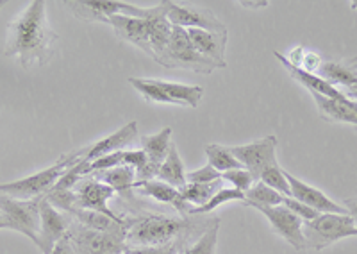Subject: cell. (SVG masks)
<instances>
[{
	"label": "cell",
	"instance_id": "1",
	"mask_svg": "<svg viewBox=\"0 0 357 254\" xmlns=\"http://www.w3.org/2000/svg\"><path fill=\"white\" fill-rule=\"evenodd\" d=\"M57 38L59 36L47 18V2L33 0L24 13L9 24L4 54L25 70L43 66L56 54Z\"/></svg>",
	"mask_w": 357,
	"mask_h": 254
},
{
	"label": "cell",
	"instance_id": "2",
	"mask_svg": "<svg viewBox=\"0 0 357 254\" xmlns=\"http://www.w3.org/2000/svg\"><path fill=\"white\" fill-rule=\"evenodd\" d=\"M195 222L190 218H172L165 215H142L129 222L127 247H154L175 242L181 238H190L195 233Z\"/></svg>",
	"mask_w": 357,
	"mask_h": 254
},
{
	"label": "cell",
	"instance_id": "3",
	"mask_svg": "<svg viewBox=\"0 0 357 254\" xmlns=\"http://www.w3.org/2000/svg\"><path fill=\"white\" fill-rule=\"evenodd\" d=\"M81 160L77 151L66 152L63 154L52 167L45 168L41 172L27 176L24 179L11 181V183H2L0 185V195H8L11 199H20V201H31L38 197H47L50 190L57 185V181L61 179L63 174L68 170L72 165Z\"/></svg>",
	"mask_w": 357,
	"mask_h": 254
},
{
	"label": "cell",
	"instance_id": "4",
	"mask_svg": "<svg viewBox=\"0 0 357 254\" xmlns=\"http://www.w3.org/2000/svg\"><path fill=\"white\" fill-rule=\"evenodd\" d=\"M357 237V224L350 215L320 214L304 222L305 249L324 251L343 238Z\"/></svg>",
	"mask_w": 357,
	"mask_h": 254
},
{
	"label": "cell",
	"instance_id": "5",
	"mask_svg": "<svg viewBox=\"0 0 357 254\" xmlns=\"http://www.w3.org/2000/svg\"><path fill=\"white\" fill-rule=\"evenodd\" d=\"M77 254H123L127 251V231L89 230L72 218L66 233Z\"/></svg>",
	"mask_w": 357,
	"mask_h": 254
},
{
	"label": "cell",
	"instance_id": "6",
	"mask_svg": "<svg viewBox=\"0 0 357 254\" xmlns=\"http://www.w3.org/2000/svg\"><path fill=\"white\" fill-rule=\"evenodd\" d=\"M159 65H162L165 68L193 70L197 74L204 75H209L213 70H216L215 63L204 58L202 54L193 47L186 29L175 27V25L172 29L170 41H168V47L162 54Z\"/></svg>",
	"mask_w": 357,
	"mask_h": 254
},
{
	"label": "cell",
	"instance_id": "7",
	"mask_svg": "<svg viewBox=\"0 0 357 254\" xmlns=\"http://www.w3.org/2000/svg\"><path fill=\"white\" fill-rule=\"evenodd\" d=\"M43 197L31 199V201H20L11 199L8 195H0V211L9 224V230L25 234L34 244L38 242L40 234V202Z\"/></svg>",
	"mask_w": 357,
	"mask_h": 254
},
{
	"label": "cell",
	"instance_id": "8",
	"mask_svg": "<svg viewBox=\"0 0 357 254\" xmlns=\"http://www.w3.org/2000/svg\"><path fill=\"white\" fill-rule=\"evenodd\" d=\"M70 11L77 18L86 22H102L107 24L111 17L123 15V17L146 18L149 9L138 8V6L127 4V2H116V0H75L66 2Z\"/></svg>",
	"mask_w": 357,
	"mask_h": 254
},
{
	"label": "cell",
	"instance_id": "9",
	"mask_svg": "<svg viewBox=\"0 0 357 254\" xmlns=\"http://www.w3.org/2000/svg\"><path fill=\"white\" fill-rule=\"evenodd\" d=\"M167 18L170 20L172 25L181 27V29H204L211 31V33H227V27L216 17L215 13L209 9L191 8V6L175 4L172 0H165L161 2Z\"/></svg>",
	"mask_w": 357,
	"mask_h": 254
},
{
	"label": "cell",
	"instance_id": "10",
	"mask_svg": "<svg viewBox=\"0 0 357 254\" xmlns=\"http://www.w3.org/2000/svg\"><path fill=\"white\" fill-rule=\"evenodd\" d=\"M73 193H75V206L77 208L97 211V214L106 215V217L113 218L116 222L127 221L126 217L114 214L113 209L107 206V201L113 199L116 195V192L109 185H106V183H102V181L95 179L91 176H86L75 185Z\"/></svg>",
	"mask_w": 357,
	"mask_h": 254
},
{
	"label": "cell",
	"instance_id": "11",
	"mask_svg": "<svg viewBox=\"0 0 357 254\" xmlns=\"http://www.w3.org/2000/svg\"><path fill=\"white\" fill-rule=\"evenodd\" d=\"M234 158L259 181L261 174L270 167H279L277 161V138L273 135L245 145L229 147Z\"/></svg>",
	"mask_w": 357,
	"mask_h": 254
},
{
	"label": "cell",
	"instance_id": "12",
	"mask_svg": "<svg viewBox=\"0 0 357 254\" xmlns=\"http://www.w3.org/2000/svg\"><path fill=\"white\" fill-rule=\"evenodd\" d=\"M254 209L261 211L264 217L268 218L272 230L279 234L280 238H284L289 246L295 247L296 251L305 249L304 240V221L301 217H296L291 209L286 208L284 204L280 206H252Z\"/></svg>",
	"mask_w": 357,
	"mask_h": 254
},
{
	"label": "cell",
	"instance_id": "13",
	"mask_svg": "<svg viewBox=\"0 0 357 254\" xmlns=\"http://www.w3.org/2000/svg\"><path fill=\"white\" fill-rule=\"evenodd\" d=\"M40 222L36 247L43 254H50L54 246L68 233L72 217L68 214H61L56 206L47 201V197H43L40 202Z\"/></svg>",
	"mask_w": 357,
	"mask_h": 254
},
{
	"label": "cell",
	"instance_id": "14",
	"mask_svg": "<svg viewBox=\"0 0 357 254\" xmlns=\"http://www.w3.org/2000/svg\"><path fill=\"white\" fill-rule=\"evenodd\" d=\"M286 179H288L289 190H291V197L301 201L302 204L309 206L311 209L318 211V214H340V215H349L345 206L337 204L333 199L325 195L321 190L314 188V186L307 185L304 181H301L298 177H295L293 174L286 172Z\"/></svg>",
	"mask_w": 357,
	"mask_h": 254
},
{
	"label": "cell",
	"instance_id": "15",
	"mask_svg": "<svg viewBox=\"0 0 357 254\" xmlns=\"http://www.w3.org/2000/svg\"><path fill=\"white\" fill-rule=\"evenodd\" d=\"M136 138H138V126H136V122H129L126 124L122 129L114 131L113 135L98 140V142L88 145V147L79 149V156H81V160H84L86 163H91V161L98 160V158L102 156L123 151V149H126L127 145L132 144Z\"/></svg>",
	"mask_w": 357,
	"mask_h": 254
},
{
	"label": "cell",
	"instance_id": "16",
	"mask_svg": "<svg viewBox=\"0 0 357 254\" xmlns=\"http://www.w3.org/2000/svg\"><path fill=\"white\" fill-rule=\"evenodd\" d=\"M107 24L113 27L118 40L127 41L130 45L138 47L143 52L149 54L151 58H154L151 40H149V25H146V18H134L116 15V17H111L109 20H107Z\"/></svg>",
	"mask_w": 357,
	"mask_h": 254
},
{
	"label": "cell",
	"instance_id": "17",
	"mask_svg": "<svg viewBox=\"0 0 357 254\" xmlns=\"http://www.w3.org/2000/svg\"><path fill=\"white\" fill-rule=\"evenodd\" d=\"M191 43L204 58L215 63L216 68H225V49H227L229 33H211L204 29H188Z\"/></svg>",
	"mask_w": 357,
	"mask_h": 254
},
{
	"label": "cell",
	"instance_id": "18",
	"mask_svg": "<svg viewBox=\"0 0 357 254\" xmlns=\"http://www.w3.org/2000/svg\"><path fill=\"white\" fill-rule=\"evenodd\" d=\"M273 56H275V58L282 63V66L288 70L289 75H291L295 81L301 82L302 87L307 88L311 94H318V95H321V97H327V98H336V100H347V98H349L345 94H343V91L337 90V87H333L331 82H327L325 79H321L320 75L311 74V72H305V70L301 68V66H295L293 63H289L288 58H286V56H282V54L273 52Z\"/></svg>",
	"mask_w": 357,
	"mask_h": 254
},
{
	"label": "cell",
	"instance_id": "19",
	"mask_svg": "<svg viewBox=\"0 0 357 254\" xmlns=\"http://www.w3.org/2000/svg\"><path fill=\"white\" fill-rule=\"evenodd\" d=\"M146 25H149V40H151L152 52H154V58L152 59L159 63L165 50H167L168 41H170L172 36V29H174V25L167 18V13H165L162 4L149 9Z\"/></svg>",
	"mask_w": 357,
	"mask_h": 254
},
{
	"label": "cell",
	"instance_id": "20",
	"mask_svg": "<svg viewBox=\"0 0 357 254\" xmlns=\"http://www.w3.org/2000/svg\"><path fill=\"white\" fill-rule=\"evenodd\" d=\"M317 103L320 117L327 122L350 124L357 127V103L347 98V100H336V98L321 97L318 94H311Z\"/></svg>",
	"mask_w": 357,
	"mask_h": 254
},
{
	"label": "cell",
	"instance_id": "21",
	"mask_svg": "<svg viewBox=\"0 0 357 254\" xmlns=\"http://www.w3.org/2000/svg\"><path fill=\"white\" fill-rule=\"evenodd\" d=\"M134 190L142 193V195L152 197V199H155L158 202H165V204L175 206L178 214L183 215V217H186L188 215L190 204L181 199V192H178L177 188H174V186L162 183V181H158V179L136 181V183H134Z\"/></svg>",
	"mask_w": 357,
	"mask_h": 254
},
{
	"label": "cell",
	"instance_id": "22",
	"mask_svg": "<svg viewBox=\"0 0 357 254\" xmlns=\"http://www.w3.org/2000/svg\"><path fill=\"white\" fill-rule=\"evenodd\" d=\"M89 176L102 181V183H106V185H109L114 192L123 195L126 199H130V197H132L134 183H136V170H134L132 167H126V165H123V167H114L109 168V170L93 172L89 174Z\"/></svg>",
	"mask_w": 357,
	"mask_h": 254
},
{
	"label": "cell",
	"instance_id": "23",
	"mask_svg": "<svg viewBox=\"0 0 357 254\" xmlns=\"http://www.w3.org/2000/svg\"><path fill=\"white\" fill-rule=\"evenodd\" d=\"M139 144H142V151L145 152L149 161H151L152 167H155L159 170L161 163L167 160L168 151H170L172 142V127H165L158 135H145L139 138Z\"/></svg>",
	"mask_w": 357,
	"mask_h": 254
},
{
	"label": "cell",
	"instance_id": "24",
	"mask_svg": "<svg viewBox=\"0 0 357 254\" xmlns=\"http://www.w3.org/2000/svg\"><path fill=\"white\" fill-rule=\"evenodd\" d=\"M155 179L162 181V183H167V185L174 186V188H177V190L184 188V186L188 185L184 163H183V160H181V156H178L175 144L170 145V151H168L167 160L162 161L161 167H159Z\"/></svg>",
	"mask_w": 357,
	"mask_h": 254
},
{
	"label": "cell",
	"instance_id": "25",
	"mask_svg": "<svg viewBox=\"0 0 357 254\" xmlns=\"http://www.w3.org/2000/svg\"><path fill=\"white\" fill-rule=\"evenodd\" d=\"M155 82H158L159 88H161L177 106L197 107L200 104V100H202V87H197V84H193V87H190V84H178V82L162 81V79H155Z\"/></svg>",
	"mask_w": 357,
	"mask_h": 254
},
{
	"label": "cell",
	"instance_id": "26",
	"mask_svg": "<svg viewBox=\"0 0 357 254\" xmlns=\"http://www.w3.org/2000/svg\"><path fill=\"white\" fill-rule=\"evenodd\" d=\"M318 72H320V77L325 79L327 82H331L333 87L340 84V87H345L347 90H349V88L357 84V72L350 70L349 66L343 65V63H321Z\"/></svg>",
	"mask_w": 357,
	"mask_h": 254
},
{
	"label": "cell",
	"instance_id": "27",
	"mask_svg": "<svg viewBox=\"0 0 357 254\" xmlns=\"http://www.w3.org/2000/svg\"><path fill=\"white\" fill-rule=\"evenodd\" d=\"M245 199H247V195H245L243 192H240V190L220 188L218 192H216L204 206H190L188 215H190V217H195V215H207V214H211L213 209L220 208L222 204H227V202H232V201L245 202Z\"/></svg>",
	"mask_w": 357,
	"mask_h": 254
},
{
	"label": "cell",
	"instance_id": "28",
	"mask_svg": "<svg viewBox=\"0 0 357 254\" xmlns=\"http://www.w3.org/2000/svg\"><path fill=\"white\" fill-rule=\"evenodd\" d=\"M220 188H223V179L215 181V183H207V185L188 183L178 192H181V199L190 206H204Z\"/></svg>",
	"mask_w": 357,
	"mask_h": 254
},
{
	"label": "cell",
	"instance_id": "29",
	"mask_svg": "<svg viewBox=\"0 0 357 254\" xmlns=\"http://www.w3.org/2000/svg\"><path fill=\"white\" fill-rule=\"evenodd\" d=\"M206 156L209 165H211L213 168H216L220 174L229 172V170H236V168H245L240 161L236 160L234 154L231 152V149L223 147V145H206Z\"/></svg>",
	"mask_w": 357,
	"mask_h": 254
},
{
	"label": "cell",
	"instance_id": "30",
	"mask_svg": "<svg viewBox=\"0 0 357 254\" xmlns=\"http://www.w3.org/2000/svg\"><path fill=\"white\" fill-rule=\"evenodd\" d=\"M129 84L138 91L145 100L149 103H158V104H172V106H177V104L168 97L165 91L159 88V84L155 82V79H143V77H129Z\"/></svg>",
	"mask_w": 357,
	"mask_h": 254
},
{
	"label": "cell",
	"instance_id": "31",
	"mask_svg": "<svg viewBox=\"0 0 357 254\" xmlns=\"http://www.w3.org/2000/svg\"><path fill=\"white\" fill-rule=\"evenodd\" d=\"M245 195H247V199H245L243 204L250 206V208L252 206H280L284 201V195H280L279 192H275L261 181H257Z\"/></svg>",
	"mask_w": 357,
	"mask_h": 254
},
{
	"label": "cell",
	"instance_id": "32",
	"mask_svg": "<svg viewBox=\"0 0 357 254\" xmlns=\"http://www.w3.org/2000/svg\"><path fill=\"white\" fill-rule=\"evenodd\" d=\"M218 231L220 224L218 221L213 225H209L206 231L199 237L193 246L186 247L183 254H216V244H218Z\"/></svg>",
	"mask_w": 357,
	"mask_h": 254
},
{
	"label": "cell",
	"instance_id": "33",
	"mask_svg": "<svg viewBox=\"0 0 357 254\" xmlns=\"http://www.w3.org/2000/svg\"><path fill=\"white\" fill-rule=\"evenodd\" d=\"M261 183H264L266 186L273 188L275 192H279L280 195L284 197H291V190H289L288 179H286L284 170L280 167H270L266 168L259 177Z\"/></svg>",
	"mask_w": 357,
	"mask_h": 254
},
{
	"label": "cell",
	"instance_id": "34",
	"mask_svg": "<svg viewBox=\"0 0 357 254\" xmlns=\"http://www.w3.org/2000/svg\"><path fill=\"white\" fill-rule=\"evenodd\" d=\"M223 181H229L232 188L240 190V192L247 193L252 186L256 185L257 179L248 172L247 168H236V170H229V172L222 174Z\"/></svg>",
	"mask_w": 357,
	"mask_h": 254
},
{
	"label": "cell",
	"instance_id": "35",
	"mask_svg": "<svg viewBox=\"0 0 357 254\" xmlns=\"http://www.w3.org/2000/svg\"><path fill=\"white\" fill-rule=\"evenodd\" d=\"M186 249V238L154 247H127V254H183Z\"/></svg>",
	"mask_w": 357,
	"mask_h": 254
},
{
	"label": "cell",
	"instance_id": "36",
	"mask_svg": "<svg viewBox=\"0 0 357 254\" xmlns=\"http://www.w3.org/2000/svg\"><path fill=\"white\" fill-rule=\"evenodd\" d=\"M222 179V174L207 163L206 167H200L197 170H191L186 174L188 183H195V185H207V183H215V181Z\"/></svg>",
	"mask_w": 357,
	"mask_h": 254
},
{
	"label": "cell",
	"instance_id": "37",
	"mask_svg": "<svg viewBox=\"0 0 357 254\" xmlns=\"http://www.w3.org/2000/svg\"><path fill=\"white\" fill-rule=\"evenodd\" d=\"M282 204L286 206L288 209H291L293 214L296 215V217H301L302 221L307 222V221H312V218H317L318 211H314V209H311L309 206L302 204L301 201H296V199H293V197H284V201H282Z\"/></svg>",
	"mask_w": 357,
	"mask_h": 254
},
{
	"label": "cell",
	"instance_id": "38",
	"mask_svg": "<svg viewBox=\"0 0 357 254\" xmlns=\"http://www.w3.org/2000/svg\"><path fill=\"white\" fill-rule=\"evenodd\" d=\"M298 66H301V68H304L305 72H311V74H314V70H320L321 58L318 56L317 52H307V50H305L304 58H302L301 65Z\"/></svg>",
	"mask_w": 357,
	"mask_h": 254
},
{
	"label": "cell",
	"instance_id": "39",
	"mask_svg": "<svg viewBox=\"0 0 357 254\" xmlns=\"http://www.w3.org/2000/svg\"><path fill=\"white\" fill-rule=\"evenodd\" d=\"M50 254H77V253H75V247H73L72 242H70V238L65 237L61 238L56 246H54L52 253Z\"/></svg>",
	"mask_w": 357,
	"mask_h": 254
},
{
	"label": "cell",
	"instance_id": "40",
	"mask_svg": "<svg viewBox=\"0 0 357 254\" xmlns=\"http://www.w3.org/2000/svg\"><path fill=\"white\" fill-rule=\"evenodd\" d=\"M343 204H345V208H347V211H349V215L354 218V221H356V224H357V197H352V199H347V201L343 202Z\"/></svg>",
	"mask_w": 357,
	"mask_h": 254
},
{
	"label": "cell",
	"instance_id": "41",
	"mask_svg": "<svg viewBox=\"0 0 357 254\" xmlns=\"http://www.w3.org/2000/svg\"><path fill=\"white\" fill-rule=\"evenodd\" d=\"M241 6H245V8H266L268 2L264 0V2H241Z\"/></svg>",
	"mask_w": 357,
	"mask_h": 254
},
{
	"label": "cell",
	"instance_id": "42",
	"mask_svg": "<svg viewBox=\"0 0 357 254\" xmlns=\"http://www.w3.org/2000/svg\"><path fill=\"white\" fill-rule=\"evenodd\" d=\"M0 230H9V224L4 215H2V211H0Z\"/></svg>",
	"mask_w": 357,
	"mask_h": 254
},
{
	"label": "cell",
	"instance_id": "43",
	"mask_svg": "<svg viewBox=\"0 0 357 254\" xmlns=\"http://www.w3.org/2000/svg\"><path fill=\"white\" fill-rule=\"evenodd\" d=\"M347 66H349L350 70H354V72H357V56H356V58L350 59V61L347 63Z\"/></svg>",
	"mask_w": 357,
	"mask_h": 254
},
{
	"label": "cell",
	"instance_id": "44",
	"mask_svg": "<svg viewBox=\"0 0 357 254\" xmlns=\"http://www.w3.org/2000/svg\"><path fill=\"white\" fill-rule=\"evenodd\" d=\"M350 8L356 9V11H357V0H354V2H350Z\"/></svg>",
	"mask_w": 357,
	"mask_h": 254
},
{
	"label": "cell",
	"instance_id": "45",
	"mask_svg": "<svg viewBox=\"0 0 357 254\" xmlns=\"http://www.w3.org/2000/svg\"><path fill=\"white\" fill-rule=\"evenodd\" d=\"M4 6H6V2H4V0H0V9L4 8Z\"/></svg>",
	"mask_w": 357,
	"mask_h": 254
},
{
	"label": "cell",
	"instance_id": "46",
	"mask_svg": "<svg viewBox=\"0 0 357 254\" xmlns=\"http://www.w3.org/2000/svg\"><path fill=\"white\" fill-rule=\"evenodd\" d=\"M123 254H127V253H123Z\"/></svg>",
	"mask_w": 357,
	"mask_h": 254
}]
</instances>
